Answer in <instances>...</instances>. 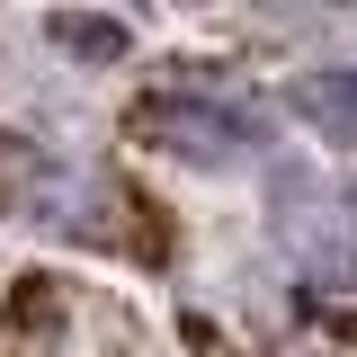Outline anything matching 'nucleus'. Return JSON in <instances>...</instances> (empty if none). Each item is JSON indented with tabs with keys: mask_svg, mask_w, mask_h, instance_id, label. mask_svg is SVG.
<instances>
[{
	"mask_svg": "<svg viewBox=\"0 0 357 357\" xmlns=\"http://www.w3.org/2000/svg\"><path fill=\"white\" fill-rule=\"evenodd\" d=\"M126 126L188 170H259L268 161V116L232 89H152V98H134Z\"/></svg>",
	"mask_w": 357,
	"mask_h": 357,
	"instance_id": "obj_1",
	"label": "nucleus"
},
{
	"mask_svg": "<svg viewBox=\"0 0 357 357\" xmlns=\"http://www.w3.org/2000/svg\"><path fill=\"white\" fill-rule=\"evenodd\" d=\"M295 107H304L331 143L357 152V63H321V72H304V81H295Z\"/></svg>",
	"mask_w": 357,
	"mask_h": 357,
	"instance_id": "obj_2",
	"label": "nucleus"
},
{
	"mask_svg": "<svg viewBox=\"0 0 357 357\" xmlns=\"http://www.w3.org/2000/svg\"><path fill=\"white\" fill-rule=\"evenodd\" d=\"M54 45H72V54H126V27H107V18H54Z\"/></svg>",
	"mask_w": 357,
	"mask_h": 357,
	"instance_id": "obj_3",
	"label": "nucleus"
}]
</instances>
